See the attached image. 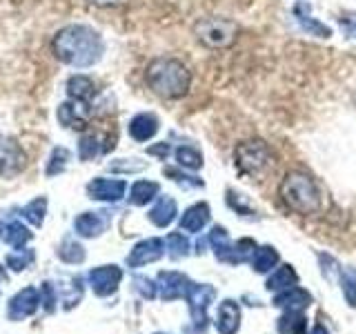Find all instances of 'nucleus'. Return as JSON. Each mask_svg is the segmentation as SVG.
I'll return each instance as SVG.
<instances>
[{"label": "nucleus", "mask_w": 356, "mask_h": 334, "mask_svg": "<svg viewBox=\"0 0 356 334\" xmlns=\"http://www.w3.org/2000/svg\"><path fill=\"white\" fill-rule=\"evenodd\" d=\"M60 256H63V261H67V263H81L85 259V252H83V248L78 243L67 241L63 245V250H60Z\"/></svg>", "instance_id": "obj_24"}, {"label": "nucleus", "mask_w": 356, "mask_h": 334, "mask_svg": "<svg viewBox=\"0 0 356 334\" xmlns=\"http://www.w3.org/2000/svg\"><path fill=\"white\" fill-rule=\"evenodd\" d=\"M87 3L96 7H120V5H125L127 0H87Z\"/></svg>", "instance_id": "obj_28"}, {"label": "nucleus", "mask_w": 356, "mask_h": 334, "mask_svg": "<svg viewBox=\"0 0 356 334\" xmlns=\"http://www.w3.org/2000/svg\"><path fill=\"white\" fill-rule=\"evenodd\" d=\"M67 96L72 100H83V103H89L96 96V85L89 76L76 74L67 81Z\"/></svg>", "instance_id": "obj_14"}, {"label": "nucleus", "mask_w": 356, "mask_h": 334, "mask_svg": "<svg viewBox=\"0 0 356 334\" xmlns=\"http://www.w3.org/2000/svg\"><path fill=\"white\" fill-rule=\"evenodd\" d=\"M156 132H159V118L154 114H138L129 120V136L134 141H149L156 136Z\"/></svg>", "instance_id": "obj_11"}, {"label": "nucleus", "mask_w": 356, "mask_h": 334, "mask_svg": "<svg viewBox=\"0 0 356 334\" xmlns=\"http://www.w3.org/2000/svg\"><path fill=\"white\" fill-rule=\"evenodd\" d=\"M294 16L298 20V25L303 27L307 33H312V36H318V38H330L332 36V29L327 25H323L321 20H316L314 16L309 14V7L305 3H298L294 7Z\"/></svg>", "instance_id": "obj_12"}, {"label": "nucleus", "mask_w": 356, "mask_h": 334, "mask_svg": "<svg viewBox=\"0 0 356 334\" xmlns=\"http://www.w3.org/2000/svg\"><path fill=\"white\" fill-rule=\"evenodd\" d=\"M67 161H70V152L63 150V148L54 150V154H51V161H49V167H47V174H49V176L60 174V172L65 170Z\"/></svg>", "instance_id": "obj_23"}, {"label": "nucleus", "mask_w": 356, "mask_h": 334, "mask_svg": "<svg viewBox=\"0 0 356 334\" xmlns=\"http://www.w3.org/2000/svg\"><path fill=\"white\" fill-rule=\"evenodd\" d=\"M174 216H176V203H174V198H170V196L161 198L159 203H156V207L149 212V218L159 228L170 225V223L174 221Z\"/></svg>", "instance_id": "obj_17"}, {"label": "nucleus", "mask_w": 356, "mask_h": 334, "mask_svg": "<svg viewBox=\"0 0 356 334\" xmlns=\"http://www.w3.org/2000/svg\"><path fill=\"white\" fill-rule=\"evenodd\" d=\"M125 189H127L125 181H116V178H94V181L87 185V194L94 200H109V203H114V200L125 196Z\"/></svg>", "instance_id": "obj_9"}, {"label": "nucleus", "mask_w": 356, "mask_h": 334, "mask_svg": "<svg viewBox=\"0 0 356 334\" xmlns=\"http://www.w3.org/2000/svg\"><path fill=\"white\" fill-rule=\"evenodd\" d=\"M145 81L156 96L176 100L189 92L192 74L176 58H154L145 70Z\"/></svg>", "instance_id": "obj_2"}, {"label": "nucleus", "mask_w": 356, "mask_h": 334, "mask_svg": "<svg viewBox=\"0 0 356 334\" xmlns=\"http://www.w3.org/2000/svg\"><path fill=\"white\" fill-rule=\"evenodd\" d=\"M156 194H159V183L138 181V183H134V187H131L129 200H131L134 205H147Z\"/></svg>", "instance_id": "obj_18"}, {"label": "nucleus", "mask_w": 356, "mask_h": 334, "mask_svg": "<svg viewBox=\"0 0 356 334\" xmlns=\"http://www.w3.org/2000/svg\"><path fill=\"white\" fill-rule=\"evenodd\" d=\"M58 120L63 127L85 129L89 122V103H83V100H67V103L58 107Z\"/></svg>", "instance_id": "obj_8"}, {"label": "nucleus", "mask_w": 356, "mask_h": 334, "mask_svg": "<svg viewBox=\"0 0 356 334\" xmlns=\"http://www.w3.org/2000/svg\"><path fill=\"white\" fill-rule=\"evenodd\" d=\"M31 261H33V252H31V250H25V248H20V250L11 252V254L7 256V265H9L14 272H22Z\"/></svg>", "instance_id": "obj_21"}, {"label": "nucleus", "mask_w": 356, "mask_h": 334, "mask_svg": "<svg viewBox=\"0 0 356 334\" xmlns=\"http://www.w3.org/2000/svg\"><path fill=\"white\" fill-rule=\"evenodd\" d=\"M51 51L60 63L83 70V67H92L100 61L105 45L96 29L87 25H70L54 36Z\"/></svg>", "instance_id": "obj_1"}, {"label": "nucleus", "mask_w": 356, "mask_h": 334, "mask_svg": "<svg viewBox=\"0 0 356 334\" xmlns=\"http://www.w3.org/2000/svg\"><path fill=\"white\" fill-rule=\"evenodd\" d=\"M207 221H209V207L205 203H200V205H194L185 212L183 221H181V228L187 232H198Z\"/></svg>", "instance_id": "obj_16"}, {"label": "nucleus", "mask_w": 356, "mask_h": 334, "mask_svg": "<svg viewBox=\"0 0 356 334\" xmlns=\"http://www.w3.org/2000/svg\"><path fill=\"white\" fill-rule=\"evenodd\" d=\"M27 165V156L18 145V141L9 136H0V176L14 178Z\"/></svg>", "instance_id": "obj_6"}, {"label": "nucleus", "mask_w": 356, "mask_h": 334, "mask_svg": "<svg viewBox=\"0 0 356 334\" xmlns=\"http://www.w3.org/2000/svg\"><path fill=\"white\" fill-rule=\"evenodd\" d=\"M40 303H42L40 289H36V287H25V289H20V292L9 301L7 315H9L11 321H22V319L31 317L33 312L38 310Z\"/></svg>", "instance_id": "obj_7"}, {"label": "nucleus", "mask_w": 356, "mask_h": 334, "mask_svg": "<svg viewBox=\"0 0 356 334\" xmlns=\"http://www.w3.org/2000/svg\"><path fill=\"white\" fill-rule=\"evenodd\" d=\"M98 138L94 136V134H89V136H83L81 138V159L83 161H89L94 159V156L98 154Z\"/></svg>", "instance_id": "obj_25"}, {"label": "nucleus", "mask_w": 356, "mask_h": 334, "mask_svg": "<svg viewBox=\"0 0 356 334\" xmlns=\"http://www.w3.org/2000/svg\"><path fill=\"white\" fill-rule=\"evenodd\" d=\"M44 207H47V200H44V198H36V200H31V203L25 209H22V214H25V218L31 221L33 225H42Z\"/></svg>", "instance_id": "obj_22"}, {"label": "nucleus", "mask_w": 356, "mask_h": 334, "mask_svg": "<svg viewBox=\"0 0 356 334\" xmlns=\"http://www.w3.org/2000/svg\"><path fill=\"white\" fill-rule=\"evenodd\" d=\"M234 159H236L241 174L252 176V178L263 176L274 165V154L267 148V143L261 138L243 141L236 148V152H234Z\"/></svg>", "instance_id": "obj_4"}, {"label": "nucleus", "mask_w": 356, "mask_h": 334, "mask_svg": "<svg viewBox=\"0 0 356 334\" xmlns=\"http://www.w3.org/2000/svg\"><path fill=\"white\" fill-rule=\"evenodd\" d=\"M118 281H120V270H118L116 265L96 267V270L89 272V283H92L96 294H109V292H114Z\"/></svg>", "instance_id": "obj_10"}, {"label": "nucleus", "mask_w": 356, "mask_h": 334, "mask_svg": "<svg viewBox=\"0 0 356 334\" xmlns=\"http://www.w3.org/2000/svg\"><path fill=\"white\" fill-rule=\"evenodd\" d=\"M194 33L198 42H203L205 47L222 49L236 40L238 25L227 18H200L194 25Z\"/></svg>", "instance_id": "obj_5"}, {"label": "nucleus", "mask_w": 356, "mask_h": 334, "mask_svg": "<svg viewBox=\"0 0 356 334\" xmlns=\"http://www.w3.org/2000/svg\"><path fill=\"white\" fill-rule=\"evenodd\" d=\"M149 152H152V154H161V156H167V154H170V145H165V143H163V145H159V148H152Z\"/></svg>", "instance_id": "obj_29"}, {"label": "nucleus", "mask_w": 356, "mask_h": 334, "mask_svg": "<svg viewBox=\"0 0 356 334\" xmlns=\"http://www.w3.org/2000/svg\"><path fill=\"white\" fill-rule=\"evenodd\" d=\"M105 228H107V216H103V212H85V214L76 218V232L81 237L94 239Z\"/></svg>", "instance_id": "obj_13"}, {"label": "nucleus", "mask_w": 356, "mask_h": 334, "mask_svg": "<svg viewBox=\"0 0 356 334\" xmlns=\"http://www.w3.org/2000/svg\"><path fill=\"white\" fill-rule=\"evenodd\" d=\"M161 254H163V241L161 239H147V241H143L134 248V252L129 256V265H143V263L156 261Z\"/></svg>", "instance_id": "obj_15"}, {"label": "nucleus", "mask_w": 356, "mask_h": 334, "mask_svg": "<svg viewBox=\"0 0 356 334\" xmlns=\"http://www.w3.org/2000/svg\"><path fill=\"white\" fill-rule=\"evenodd\" d=\"M29 239H31V232L22 225V223H11V225L5 230V241L9 245H14L16 250H20Z\"/></svg>", "instance_id": "obj_20"}, {"label": "nucleus", "mask_w": 356, "mask_h": 334, "mask_svg": "<svg viewBox=\"0 0 356 334\" xmlns=\"http://www.w3.org/2000/svg\"><path fill=\"white\" fill-rule=\"evenodd\" d=\"M42 303H44V308H47L49 312L56 308V294L51 292V283L42 285Z\"/></svg>", "instance_id": "obj_27"}, {"label": "nucleus", "mask_w": 356, "mask_h": 334, "mask_svg": "<svg viewBox=\"0 0 356 334\" xmlns=\"http://www.w3.org/2000/svg\"><path fill=\"white\" fill-rule=\"evenodd\" d=\"M7 281V276H5V270H3V265H0V283H5Z\"/></svg>", "instance_id": "obj_30"}, {"label": "nucleus", "mask_w": 356, "mask_h": 334, "mask_svg": "<svg viewBox=\"0 0 356 334\" xmlns=\"http://www.w3.org/2000/svg\"><path fill=\"white\" fill-rule=\"evenodd\" d=\"M281 196L289 209L298 214H312L321 207V192L314 178L305 172H289L281 183Z\"/></svg>", "instance_id": "obj_3"}, {"label": "nucleus", "mask_w": 356, "mask_h": 334, "mask_svg": "<svg viewBox=\"0 0 356 334\" xmlns=\"http://www.w3.org/2000/svg\"><path fill=\"white\" fill-rule=\"evenodd\" d=\"M176 161L178 165L187 167V170H198L200 165H203V156L196 148H189V145H183V148L176 150Z\"/></svg>", "instance_id": "obj_19"}, {"label": "nucleus", "mask_w": 356, "mask_h": 334, "mask_svg": "<svg viewBox=\"0 0 356 334\" xmlns=\"http://www.w3.org/2000/svg\"><path fill=\"white\" fill-rule=\"evenodd\" d=\"M339 22H341V27L350 33V36L356 38V14H345V16L339 18Z\"/></svg>", "instance_id": "obj_26"}]
</instances>
